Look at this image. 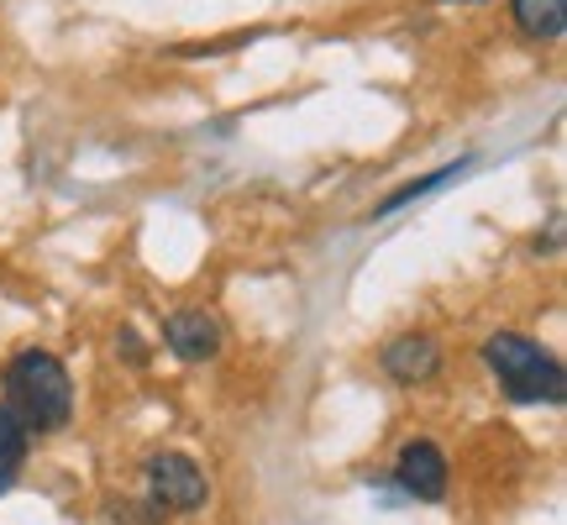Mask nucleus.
Wrapping results in <instances>:
<instances>
[{
  "mask_svg": "<svg viewBox=\"0 0 567 525\" xmlns=\"http://www.w3.org/2000/svg\"><path fill=\"white\" fill-rule=\"evenodd\" d=\"M163 342L179 363H210L221 352V321L210 310H174L163 321Z\"/></svg>",
  "mask_w": 567,
  "mask_h": 525,
  "instance_id": "nucleus-5",
  "label": "nucleus"
},
{
  "mask_svg": "<svg viewBox=\"0 0 567 525\" xmlns=\"http://www.w3.org/2000/svg\"><path fill=\"white\" fill-rule=\"evenodd\" d=\"M111 525H163V509L147 500V505H116L111 509Z\"/></svg>",
  "mask_w": 567,
  "mask_h": 525,
  "instance_id": "nucleus-10",
  "label": "nucleus"
},
{
  "mask_svg": "<svg viewBox=\"0 0 567 525\" xmlns=\"http://www.w3.org/2000/svg\"><path fill=\"white\" fill-rule=\"evenodd\" d=\"M463 168H467V158H457V163H446V168H436V174H425V179L405 184V189H394V195H384V200H379V210H373V216H389V210H400V205L421 200V195H431V189H442V184L457 179Z\"/></svg>",
  "mask_w": 567,
  "mask_h": 525,
  "instance_id": "nucleus-9",
  "label": "nucleus"
},
{
  "mask_svg": "<svg viewBox=\"0 0 567 525\" xmlns=\"http://www.w3.org/2000/svg\"><path fill=\"white\" fill-rule=\"evenodd\" d=\"M484 363L494 368V379L515 404H563L567 373L557 363V352L542 342H530L520 331H494L484 342Z\"/></svg>",
  "mask_w": 567,
  "mask_h": 525,
  "instance_id": "nucleus-2",
  "label": "nucleus"
},
{
  "mask_svg": "<svg viewBox=\"0 0 567 525\" xmlns=\"http://www.w3.org/2000/svg\"><path fill=\"white\" fill-rule=\"evenodd\" d=\"M6 410L17 415L32 436H42V431H59V425H69V415H74V379H69V368L53 358V352H42V347H27V352H17L11 363H6Z\"/></svg>",
  "mask_w": 567,
  "mask_h": 525,
  "instance_id": "nucleus-1",
  "label": "nucleus"
},
{
  "mask_svg": "<svg viewBox=\"0 0 567 525\" xmlns=\"http://www.w3.org/2000/svg\"><path fill=\"white\" fill-rule=\"evenodd\" d=\"M27 446H32V431L0 404V494L21 478V467H27Z\"/></svg>",
  "mask_w": 567,
  "mask_h": 525,
  "instance_id": "nucleus-8",
  "label": "nucleus"
},
{
  "mask_svg": "<svg viewBox=\"0 0 567 525\" xmlns=\"http://www.w3.org/2000/svg\"><path fill=\"white\" fill-rule=\"evenodd\" d=\"M147 494H153V505L158 509H200L205 505V473L195 457H184V452H158V457H147Z\"/></svg>",
  "mask_w": 567,
  "mask_h": 525,
  "instance_id": "nucleus-3",
  "label": "nucleus"
},
{
  "mask_svg": "<svg viewBox=\"0 0 567 525\" xmlns=\"http://www.w3.org/2000/svg\"><path fill=\"white\" fill-rule=\"evenodd\" d=\"M509 21L526 42H557L567 32V0H509Z\"/></svg>",
  "mask_w": 567,
  "mask_h": 525,
  "instance_id": "nucleus-7",
  "label": "nucleus"
},
{
  "mask_svg": "<svg viewBox=\"0 0 567 525\" xmlns=\"http://www.w3.org/2000/svg\"><path fill=\"white\" fill-rule=\"evenodd\" d=\"M394 484L405 488L410 500L421 505H436L446 500V457L436 442H405L400 457H394Z\"/></svg>",
  "mask_w": 567,
  "mask_h": 525,
  "instance_id": "nucleus-4",
  "label": "nucleus"
},
{
  "mask_svg": "<svg viewBox=\"0 0 567 525\" xmlns=\"http://www.w3.org/2000/svg\"><path fill=\"white\" fill-rule=\"evenodd\" d=\"M457 6H484V0H457Z\"/></svg>",
  "mask_w": 567,
  "mask_h": 525,
  "instance_id": "nucleus-12",
  "label": "nucleus"
},
{
  "mask_svg": "<svg viewBox=\"0 0 567 525\" xmlns=\"http://www.w3.org/2000/svg\"><path fill=\"white\" fill-rule=\"evenodd\" d=\"M116 342H122V352H126V358H132V363H142V358H147V352H142V342H137V337H132V331H122Z\"/></svg>",
  "mask_w": 567,
  "mask_h": 525,
  "instance_id": "nucleus-11",
  "label": "nucleus"
},
{
  "mask_svg": "<svg viewBox=\"0 0 567 525\" xmlns=\"http://www.w3.org/2000/svg\"><path fill=\"white\" fill-rule=\"evenodd\" d=\"M379 368H384L394 384H425V379H436V368H442V347L436 337H425V331H410V337H394V342L379 352Z\"/></svg>",
  "mask_w": 567,
  "mask_h": 525,
  "instance_id": "nucleus-6",
  "label": "nucleus"
}]
</instances>
